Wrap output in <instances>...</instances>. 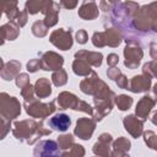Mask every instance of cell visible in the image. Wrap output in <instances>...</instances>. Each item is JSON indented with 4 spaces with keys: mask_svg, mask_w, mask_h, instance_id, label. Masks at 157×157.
Instances as JSON below:
<instances>
[{
    "mask_svg": "<svg viewBox=\"0 0 157 157\" xmlns=\"http://www.w3.org/2000/svg\"><path fill=\"white\" fill-rule=\"evenodd\" d=\"M33 157H61V150L54 140H40L34 146Z\"/></svg>",
    "mask_w": 157,
    "mask_h": 157,
    "instance_id": "cell-1",
    "label": "cell"
},
{
    "mask_svg": "<svg viewBox=\"0 0 157 157\" xmlns=\"http://www.w3.org/2000/svg\"><path fill=\"white\" fill-rule=\"evenodd\" d=\"M70 123H71L70 118L64 113H59V114L53 115L48 121L49 126L56 131H66L70 126Z\"/></svg>",
    "mask_w": 157,
    "mask_h": 157,
    "instance_id": "cell-2",
    "label": "cell"
}]
</instances>
